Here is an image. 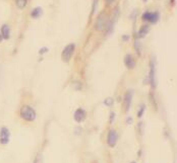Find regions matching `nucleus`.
Returning a JSON list of instances; mask_svg holds the SVG:
<instances>
[{"mask_svg":"<svg viewBox=\"0 0 177 163\" xmlns=\"http://www.w3.org/2000/svg\"><path fill=\"white\" fill-rule=\"evenodd\" d=\"M43 13V10L41 7H36L32 10V12H31V16L33 17V18H39V17L42 15Z\"/></svg>","mask_w":177,"mask_h":163,"instance_id":"13","label":"nucleus"},{"mask_svg":"<svg viewBox=\"0 0 177 163\" xmlns=\"http://www.w3.org/2000/svg\"><path fill=\"white\" fill-rule=\"evenodd\" d=\"M97 3H98V0H94V4H93V12H92V14H93L94 12L96 11V9H97Z\"/></svg>","mask_w":177,"mask_h":163,"instance_id":"19","label":"nucleus"},{"mask_svg":"<svg viewBox=\"0 0 177 163\" xmlns=\"http://www.w3.org/2000/svg\"><path fill=\"white\" fill-rule=\"evenodd\" d=\"M124 64L128 69H133L135 67V60L130 54H127L124 58Z\"/></svg>","mask_w":177,"mask_h":163,"instance_id":"10","label":"nucleus"},{"mask_svg":"<svg viewBox=\"0 0 177 163\" xmlns=\"http://www.w3.org/2000/svg\"><path fill=\"white\" fill-rule=\"evenodd\" d=\"M149 30H150V27H149L148 24L147 25H143V27L140 29V30L137 32V37L138 38V39H143V38H145L146 35H147V34L149 32Z\"/></svg>","mask_w":177,"mask_h":163,"instance_id":"12","label":"nucleus"},{"mask_svg":"<svg viewBox=\"0 0 177 163\" xmlns=\"http://www.w3.org/2000/svg\"><path fill=\"white\" fill-rule=\"evenodd\" d=\"M74 50H75V45L74 44H69L64 48L62 53H61V58H62L63 62H68L72 58Z\"/></svg>","mask_w":177,"mask_h":163,"instance_id":"2","label":"nucleus"},{"mask_svg":"<svg viewBox=\"0 0 177 163\" xmlns=\"http://www.w3.org/2000/svg\"><path fill=\"white\" fill-rule=\"evenodd\" d=\"M20 117L27 122H34L36 119V111L35 109L32 108V106L28 105V104H25L20 108L19 111Z\"/></svg>","mask_w":177,"mask_h":163,"instance_id":"1","label":"nucleus"},{"mask_svg":"<svg viewBox=\"0 0 177 163\" xmlns=\"http://www.w3.org/2000/svg\"><path fill=\"white\" fill-rule=\"evenodd\" d=\"M131 163H135V162H131Z\"/></svg>","mask_w":177,"mask_h":163,"instance_id":"26","label":"nucleus"},{"mask_svg":"<svg viewBox=\"0 0 177 163\" xmlns=\"http://www.w3.org/2000/svg\"><path fill=\"white\" fill-rule=\"evenodd\" d=\"M149 79H150V83L152 85V88L156 87V62H155V58L152 57L151 59V67H150V73H149Z\"/></svg>","mask_w":177,"mask_h":163,"instance_id":"4","label":"nucleus"},{"mask_svg":"<svg viewBox=\"0 0 177 163\" xmlns=\"http://www.w3.org/2000/svg\"><path fill=\"white\" fill-rule=\"evenodd\" d=\"M34 163H43V156H42V154L39 153L36 156V158L34 160Z\"/></svg>","mask_w":177,"mask_h":163,"instance_id":"18","label":"nucleus"},{"mask_svg":"<svg viewBox=\"0 0 177 163\" xmlns=\"http://www.w3.org/2000/svg\"><path fill=\"white\" fill-rule=\"evenodd\" d=\"M113 103H114V100H113V98H111V97H108L104 100V104L107 106H112L113 105Z\"/></svg>","mask_w":177,"mask_h":163,"instance_id":"17","label":"nucleus"},{"mask_svg":"<svg viewBox=\"0 0 177 163\" xmlns=\"http://www.w3.org/2000/svg\"><path fill=\"white\" fill-rule=\"evenodd\" d=\"M109 19L108 16L105 12H101L99 15V17L96 20V24H95V29L97 30H103L106 27L107 24H108Z\"/></svg>","mask_w":177,"mask_h":163,"instance_id":"3","label":"nucleus"},{"mask_svg":"<svg viewBox=\"0 0 177 163\" xmlns=\"http://www.w3.org/2000/svg\"><path fill=\"white\" fill-rule=\"evenodd\" d=\"M10 140V132L6 127H2L0 129V143L2 145H6L9 143Z\"/></svg>","mask_w":177,"mask_h":163,"instance_id":"6","label":"nucleus"},{"mask_svg":"<svg viewBox=\"0 0 177 163\" xmlns=\"http://www.w3.org/2000/svg\"><path fill=\"white\" fill-rule=\"evenodd\" d=\"M0 32H1L0 35H1L2 39L8 40L9 38H10V29H9V27L7 24H3V25H2L1 30H0Z\"/></svg>","mask_w":177,"mask_h":163,"instance_id":"11","label":"nucleus"},{"mask_svg":"<svg viewBox=\"0 0 177 163\" xmlns=\"http://www.w3.org/2000/svg\"><path fill=\"white\" fill-rule=\"evenodd\" d=\"M143 1H145V2H146V1H147V0H143Z\"/></svg>","mask_w":177,"mask_h":163,"instance_id":"25","label":"nucleus"},{"mask_svg":"<svg viewBox=\"0 0 177 163\" xmlns=\"http://www.w3.org/2000/svg\"><path fill=\"white\" fill-rule=\"evenodd\" d=\"M127 124H132V118L127 119Z\"/></svg>","mask_w":177,"mask_h":163,"instance_id":"23","label":"nucleus"},{"mask_svg":"<svg viewBox=\"0 0 177 163\" xmlns=\"http://www.w3.org/2000/svg\"><path fill=\"white\" fill-rule=\"evenodd\" d=\"M105 1H106L108 4H112V3H113V2L115 1V0H105Z\"/></svg>","mask_w":177,"mask_h":163,"instance_id":"22","label":"nucleus"},{"mask_svg":"<svg viewBox=\"0 0 177 163\" xmlns=\"http://www.w3.org/2000/svg\"><path fill=\"white\" fill-rule=\"evenodd\" d=\"M145 109H146V105H145V104H142V105L140 106L138 111H137V118H142L143 113H145Z\"/></svg>","mask_w":177,"mask_h":163,"instance_id":"16","label":"nucleus"},{"mask_svg":"<svg viewBox=\"0 0 177 163\" xmlns=\"http://www.w3.org/2000/svg\"><path fill=\"white\" fill-rule=\"evenodd\" d=\"M159 17H160L159 12L147 11V12H145V13L143 14V19L145 20V21L151 22V24H156V22H158Z\"/></svg>","mask_w":177,"mask_h":163,"instance_id":"5","label":"nucleus"},{"mask_svg":"<svg viewBox=\"0 0 177 163\" xmlns=\"http://www.w3.org/2000/svg\"><path fill=\"white\" fill-rule=\"evenodd\" d=\"M47 48H43V49H41L40 51H39V53L40 54H43V53H45V52H47Z\"/></svg>","mask_w":177,"mask_h":163,"instance_id":"20","label":"nucleus"},{"mask_svg":"<svg viewBox=\"0 0 177 163\" xmlns=\"http://www.w3.org/2000/svg\"><path fill=\"white\" fill-rule=\"evenodd\" d=\"M122 39H123V41H127L128 37H127V35H124V37H122Z\"/></svg>","mask_w":177,"mask_h":163,"instance_id":"24","label":"nucleus"},{"mask_svg":"<svg viewBox=\"0 0 177 163\" xmlns=\"http://www.w3.org/2000/svg\"><path fill=\"white\" fill-rule=\"evenodd\" d=\"M87 118V113L86 111L83 108H78L75 111H74V114H73V119L74 121L76 122V123H81V122H84V119Z\"/></svg>","mask_w":177,"mask_h":163,"instance_id":"9","label":"nucleus"},{"mask_svg":"<svg viewBox=\"0 0 177 163\" xmlns=\"http://www.w3.org/2000/svg\"><path fill=\"white\" fill-rule=\"evenodd\" d=\"M131 101H132V90L129 89L124 94V98H123V106H124L125 111H129L130 105H131Z\"/></svg>","mask_w":177,"mask_h":163,"instance_id":"8","label":"nucleus"},{"mask_svg":"<svg viewBox=\"0 0 177 163\" xmlns=\"http://www.w3.org/2000/svg\"><path fill=\"white\" fill-rule=\"evenodd\" d=\"M15 4L19 9H24L28 4V0H15Z\"/></svg>","mask_w":177,"mask_h":163,"instance_id":"14","label":"nucleus"},{"mask_svg":"<svg viewBox=\"0 0 177 163\" xmlns=\"http://www.w3.org/2000/svg\"><path fill=\"white\" fill-rule=\"evenodd\" d=\"M117 140H118V134L116 132V130L112 129L109 131L108 137H107V143L110 147H115V145L117 144Z\"/></svg>","mask_w":177,"mask_h":163,"instance_id":"7","label":"nucleus"},{"mask_svg":"<svg viewBox=\"0 0 177 163\" xmlns=\"http://www.w3.org/2000/svg\"><path fill=\"white\" fill-rule=\"evenodd\" d=\"M134 48H135V51H137V54L140 55V53H142V46H140V43L138 42V41H135V43H134Z\"/></svg>","mask_w":177,"mask_h":163,"instance_id":"15","label":"nucleus"},{"mask_svg":"<svg viewBox=\"0 0 177 163\" xmlns=\"http://www.w3.org/2000/svg\"><path fill=\"white\" fill-rule=\"evenodd\" d=\"M114 117H115V114L114 113H111V119H110V122H113V119H114Z\"/></svg>","mask_w":177,"mask_h":163,"instance_id":"21","label":"nucleus"}]
</instances>
